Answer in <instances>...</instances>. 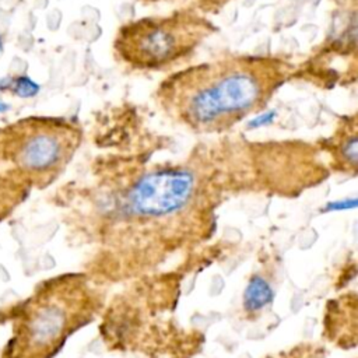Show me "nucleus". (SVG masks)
Returning a JSON list of instances; mask_svg holds the SVG:
<instances>
[{"label":"nucleus","mask_w":358,"mask_h":358,"mask_svg":"<svg viewBox=\"0 0 358 358\" xmlns=\"http://www.w3.org/2000/svg\"><path fill=\"white\" fill-rule=\"evenodd\" d=\"M14 91L21 96H32L38 91V87L28 78H18Z\"/></svg>","instance_id":"8"},{"label":"nucleus","mask_w":358,"mask_h":358,"mask_svg":"<svg viewBox=\"0 0 358 358\" xmlns=\"http://www.w3.org/2000/svg\"><path fill=\"white\" fill-rule=\"evenodd\" d=\"M196 189L194 175L185 169H165L144 175L127 193L129 208L141 217L159 218L180 211Z\"/></svg>","instance_id":"5"},{"label":"nucleus","mask_w":358,"mask_h":358,"mask_svg":"<svg viewBox=\"0 0 358 358\" xmlns=\"http://www.w3.org/2000/svg\"><path fill=\"white\" fill-rule=\"evenodd\" d=\"M211 29L213 25L199 15L148 17L120 28L115 52L134 69H161L190 53Z\"/></svg>","instance_id":"2"},{"label":"nucleus","mask_w":358,"mask_h":358,"mask_svg":"<svg viewBox=\"0 0 358 358\" xmlns=\"http://www.w3.org/2000/svg\"><path fill=\"white\" fill-rule=\"evenodd\" d=\"M0 48H1V41H0Z\"/></svg>","instance_id":"10"},{"label":"nucleus","mask_w":358,"mask_h":358,"mask_svg":"<svg viewBox=\"0 0 358 358\" xmlns=\"http://www.w3.org/2000/svg\"><path fill=\"white\" fill-rule=\"evenodd\" d=\"M285 74L273 59H221L171 76L158 98L166 113L196 131L225 130L264 106Z\"/></svg>","instance_id":"1"},{"label":"nucleus","mask_w":358,"mask_h":358,"mask_svg":"<svg viewBox=\"0 0 358 358\" xmlns=\"http://www.w3.org/2000/svg\"><path fill=\"white\" fill-rule=\"evenodd\" d=\"M273 299V289L270 284L263 280L262 277H255L249 281L243 301H245V308L248 310H259L264 308L270 301Z\"/></svg>","instance_id":"6"},{"label":"nucleus","mask_w":358,"mask_h":358,"mask_svg":"<svg viewBox=\"0 0 358 358\" xmlns=\"http://www.w3.org/2000/svg\"><path fill=\"white\" fill-rule=\"evenodd\" d=\"M3 140L6 161L31 179H49L73 155L78 130L63 119L31 117L8 127Z\"/></svg>","instance_id":"3"},{"label":"nucleus","mask_w":358,"mask_h":358,"mask_svg":"<svg viewBox=\"0 0 358 358\" xmlns=\"http://www.w3.org/2000/svg\"><path fill=\"white\" fill-rule=\"evenodd\" d=\"M71 295L48 289L25 303L14 326L4 358H48L67 336L71 323Z\"/></svg>","instance_id":"4"},{"label":"nucleus","mask_w":358,"mask_h":358,"mask_svg":"<svg viewBox=\"0 0 358 358\" xmlns=\"http://www.w3.org/2000/svg\"><path fill=\"white\" fill-rule=\"evenodd\" d=\"M338 158L347 165V168H357L358 162V137L355 130L347 134L338 144Z\"/></svg>","instance_id":"7"},{"label":"nucleus","mask_w":358,"mask_h":358,"mask_svg":"<svg viewBox=\"0 0 358 358\" xmlns=\"http://www.w3.org/2000/svg\"><path fill=\"white\" fill-rule=\"evenodd\" d=\"M274 116H275V112H274V110H270V112H267V113H264V115H262V116H259V117L250 120L249 124H250L252 127H259V126L271 123L273 119H274Z\"/></svg>","instance_id":"9"}]
</instances>
